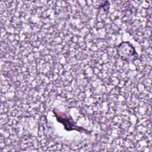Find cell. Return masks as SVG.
<instances>
[{
    "mask_svg": "<svg viewBox=\"0 0 152 152\" xmlns=\"http://www.w3.org/2000/svg\"><path fill=\"white\" fill-rule=\"evenodd\" d=\"M52 112L56 118V120L60 124H62L64 128L66 131H77L80 132H83L85 134H90V131L86 129L85 128L78 126L76 123L73 120L72 118L68 114L58 111L56 109H53Z\"/></svg>",
    "mask_w": 152,
    "mask_h": 152,
    "instance_id": "1",
    "label": "cell"
},
{
    "mask_svg": "<svg viewBox=\"0 0 152 152\" xmlns=\"http://www.w3.org/2000/svg\"><path fill=\"white\" fill-rule=\"evenodd\" d=\"M116 53L122 61L126 62H134L139 59V55L134 46L128 41L122 42L117 46Z\"/></svg>",
    "mask_w": 152,
    "mask_h": 152,
    "instance_id": "2",
    "label": "cell"
}]
</instances>
